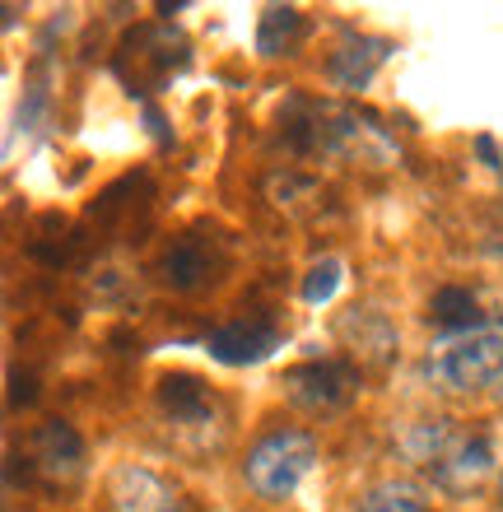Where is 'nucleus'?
<instances>
[{"instance_id": "nucleus-1", "label": "nucleus", "mask_w": 503, "mask_h": 512, "mask_svg": "<svg viewBox=\"0 0 503 512\" xmlns=\"http://www.w3.org/2000/svg\"><path fill=\"white\" fill-rule=\"evenodd\" d=\"M424 382L448 396H476V391L503 387V331L476 326V331H452L438 336L424 354Z\"/></svg>"}, {"instance_id": "nucleus-2", "label": "nucleus", "mask_w": 503, "mask_h": 512, "mask_svg": "<svg viewBox=\"0 0 503 512\" xmlns=\"http://www.w3.org/2000/svg\"><path fill=\"white\" fill-rule=\"evenodd\" d=\"M317 457H322V447L308 429H275L261 443H252L243 461V480L261 503H285L313 475Z\"/></svg>"}, {"instance_id": "nucleus-3", "label": "nucleus", "mask_w": 503, "mask_h": 512, "mask_svg": "<svg viewBox=\"0 0 503 512\" xmlns=\"http://www.w3.org/2000/svg\"><path fill=\"white\" fill-rule=\"evenodd\" d=\"M108 499L112 512H187V499L168 485L159 471L140 466V461H122L108 475Z\"/></svg>"}, {"instance_id": "nucleus-4", "label": "nucleus", "mask_w": 503, "mask_h": 512, "mask_svg": "<svg viewBox=\"0 0 503 512\" xmlns=\"http://www.w3.org/2000/svg\"><path fill=\"white\" fill-rule=\"evenodd\" d=\"M354 368H340V364H303L294 368L285 378V391H289V401L303 405V410H340V405L354 396Z\"/></svg>"}, {"instance_id": "nucleus-5", "label": "nucleus", "mask_w": 503, "mask_h": 512, "mask_svg": "<svg viewBox=\"0 0 503 512\" xmlns=\"http://www.w3.org/2000/svg\"><path fill=\"white\" fill-rule=\"evenodd\" d=\"M336 336L359 364H392L396 350H401L396 326L387 322V312H378V308H350L340 317Z\"/></svg>"}, {"instance_id": "nucleus-6", "label": "nucleus", "mask_w": 503, "mask_h": 512, "mask_svg": "<svg viewBox=\"0 0 503 512\" xmlns=\"http://www.w3.org/2000/svg\"><path fill=\"white\" fill-rule=\"evenodd\" d=\"M33 466H38L47 480H75L84 471V447L75 438L70 424L61 419H47L38 433H33Z\"/></svg>"}, {"instance_id": "nucleus-7", "label": "nucleus", "mask_w": 503, "mask_h": 512, "mask_svg": "<svg viewBox=\"0 0 503 512\" xmlns=\"http://www.w3.org/2000/svg\"><path fill=\"white\" fill-rule=\"evenodd\" d=\"M280 345V336H275L271 326H247V322H238V326H224V331H215L210 336V354H215L219 364H257V359H266V354Z\"/></svg>"}, {"instance_id": "nucleus-8", "label": "nucleus", "mask_w": 503, "mask_h": 512, "mask_svg": "<svg viewBox=\"0 0 503 512\" xmlns=\"http://www.w3.org/2000/svg\"><path fill=\"white\" fill-rule=\"evenodd\" d=\"M354 512H434V503H429V489H424L420 480L392 475V480L368 485L364 494L354 499Z\"/></svg>"}, {"instance_id": "nucleus-9", "label": "nucleus", "mask_w": 503, "mask_h": 512, "mask_svg": "<svg viewBox=\"0 0 503 512\" xmlns=\"http://www.w3.org/2000/svg\"><path fill=\"white\" fill-rule=\"evenodd\" d=\"M490 466H494V452L485 438H457V443L448 447V457L438 461L434 471L443 485L466 489V485H476L480 475H490Z\"/></svg>"}, {"instance_id": "nucleus-10", "label": "nucleus", "mask_w": 503, "mask_h": 512, "mask_svg": "<svg viewBox=\"0 0 503 512\" xmlns=\"http://www.w3.org/2000/svg\"><path fill=\"white\" fill-rule=\"evenodd\" d=\"M452 443H457V433H452L448 419H415V424H406V433L396 438L401 457L415 461V466H438V461L448 457Z\"/></svg>"}, {"instance_id": "nucleus-11", "label": "nucleus", "mask_w": 503, "mask_h": 512, "mask_svg": "<svg viewBox=\"0 0 503 512\" xmlns=\"http://www.w3.org/2000/svg\"><path fill=\"white\" fill-rule=\"evenodd\" d=\"M159 401H164V410L177 424H201L210 415V391L196 378H164L159 382Z\"/></svg>"}, {"instance_id": "nucleus-12", "label": "nucleus", "mask_w": 503, "mask_h": 512, "mask_svg": "<svg viewBox=\"0 0 503 512\" xmlns=\"http://www.w3.org/2000/svg\"><path fill=\"white\" fill-rule=\"evenodd\" d=\"M340 284V261H317L303 280V303H327Z\"/></svg>"}, {"instance_id": "nucleus-13", "label": "nucleus", "mask_w": 503, "mask_h": 512, "mask_svg": "<svg viewBox=\"0 0 503 512\" xmlns=\"http://www.w3.org/2000/svg\"><path fill=\"white\" fill-rule=\"evenodd\" d=\"M499 508H503V471H499Z\"/></svg>"}]
</instances>
